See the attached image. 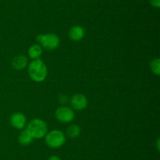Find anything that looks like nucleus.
<instances>
[{"label":"nucleus","instance_id":"4","mask_svg":"<svg viewBox=\"0 0 160 160\" xmlns=\"http://www.w3.org/2000/svg\"><path fill=\"white\" fill-rule=\"evenodd\" d=\"M36 39L38 42L39 45L47 50H56L60 44L59 36L53 33L40 34L37 36Z\"/></svg>","mask_w":160,"mask_h":160},{"label":"nucleus","instance_id":"6","mask_svg":"<svg viewBox=\"0 0 160 160\" xmlns=\"http://www.w3.org/2000/svg\"><path fill=\"white\" fill-rule=\"evenodd\" d=\"M70 104L73 109L76 111H82L88 106V99L81 93L74 94L70 99Z\"/></svg>","mask_w":160,"mask_h":160},{"label":"nucleus","instance_id":"10","mask_svg":"<svg viewBox=\"0 0 160 160\" xmlns=\"http://www.w3.org/2000/svg\"><path fill=\"white\" fill-rule=\"evenodd\" d=\"M33 140H34V138H33V136H31V134L29 133V131H28L27 129L26 130H22L20 133V134H19L18 141L19 143H20L21 145H29L30 144H31Z\"/></svg>","mask_w":160,"mask_h":160},{"label":"nucleus","instance_id":"3","mask_svg":"<svg viewBox=\"0 0 160 160\" xmlns=\"http://www.w3.org/2000/svg\"><path fill=\"white\" fill-rule=\"evenodd\" d=\"M45 144L51 148H59L66 142V136L59 130H53L48 132L45 136Z\"/></svg>","mask_w":160,"mask_h":160},{"label":"nucleus","instance_id":"9","mask_svg":"<svg viewBox=\"0 0 160 160\" xmlns=\"http://www.w3.org/2000/svg\"><path fill=\"white\" fill-rule=\"evenodd\" d=\"M28 64V58L23 55H17L12 60V66L16 70H22L25 68Z\"/></svg>","mask_w":160,"mask_h":160},{"label":"nucleus","instance_id":"5","mask_svg":"<svg viewBox=\"0 0 160 160\" xmlns=\"http://www.w3.org/2000/svg\"><path fill=\"white\" fill-rule=\"evenodd\" d=\"M74 111L71 108L67 106H60L56 109L55 116L59 122L62 123H68L74 119Z\"/></svg>","mask_w":160,"mask_h":160},{"label":"nucleus","instance_id":"12","mask_svg":"<svg viewBox=\"0 0 160 160\" xmlns=\"http://www.w3.org/2000/svg\"><path fill=\"white\" fill-rule=\"evenodd\" d=\"M81 134V127L77 124H71L67 129V135L70 138H77Z\"/></svg>","mask_w":160,"mask_h":160},{"label":"nucleus","instance_id":"1","mask_svg":"<svg viewBox=\"0 0 160 160\" xmlns=\"http://www.w3.org/2000/svg\"><path fill=\"white\" fill-rule=\"evenodd\" d=\"M28 75L33 81L42 83L48 75V69L46 64L42 60H33L28 65Z\"/></svg>","mask_w":160,"mask_h":160},{"label":"nucleus","instance_id":"15","mask_svg":"<svg viewBox=\"0 0 160 160\" xmlns=\"http://www.w3.org/2000/svg\"><path fill=\"white\" fill-rule=\"evenodd\" d=\"M48 160H61V158H59L58 155H51V156L48 158Z\"/></svg>","mask_w":160,"mask_h":160},{"label":"nucleus","instance_id":"16","mask_svg":"<svg viewBox=\"0 0 160 160\" xmlns=\"http://www.w3.org/2000/svg\"><path fill=\"white\" fill-rule=\"evenodd\" d=\"M157 150L159 151V139L157 141Z\"/></svg>","mask_w":160,"mask_h":160},{"label":"nucleus","instance_id":"2","mask_svg":"<svg viewBox=\"0 0 160 160\" xmlns=\"http://www.w3.org/2000/svg\"><path fill=\"white\" fill-rule=\"evenodd\" d=\"M27 130L29 131L34 139L45 137L48 133V125L45 121L40 119H34L28 124Z\"/></svg>","mask_w":160,"mask_h":160},{"label":"nucleus","instance_id":"13","mask_svg":"<svg viewBox=\"0 0 160 160\" xmlns=\"http://www.w3.org/2000/svg\"><path fill=\"white\" fill-rule=\"evenodd\" d=\"M150 67L152 73L156 75H159L160 74V60L159 58H155L151 61Z\"/></svg>","mask_w":160,"mask_h":160},{"label":"nucleus","instance_id":"11","mask_svg":"<svg viewBox=\"0 0 160 160\" xmlns=\"http://www.w3.org/2000/svg\"><path fill=\"white\" fill-rule=\"evenodd\" d=\"M28 53L29 57H31V59H39L41 55L42 54V47L39 44H34L30 47Z\"/></svg>","mask_w":160,"mask_h":160},{"label":"nucleus","instance_id":"8","mask_svg":"<svg viewBox=\"0 0 160 160\" xmlns=\"http://www.w3.org/2000/svg\"><path fill=\"white\" fill-rule=\"evenodd\" d=\"M85 31L84 29L80 25H74L69 31V38L72 41L79 42L84 37Z\"/></svg>","mask_w":160,"mask_h":160},{"label":"nucleus","instance_id":"7","mask_svg":"<svg viewBox=\"0 0 160 160\" xmlns=\"http://www.w3.org/2000/svg\"><path fill=\"white\" fill-rule=\"evenodd\" d=\"M11 125L17 130H23V127L26 125L27 119L26 116L20 112H15L12 114L9 119Z\"/></svg>","mask_w":160,"mask_h":160},{"label":"nucleus","instance_id":"14","mask_svg":"<svg viewBox=\"0 0 160 160\" xmlns=\"http://www.w3.org/2000/svg\"><path fill=\"white\" fill-rule=\"evenodd\" d=\"M149 3L153 7L159 9L160 7V0H149Z\"/></svg>","mask_w":160,"mask_h":160}]
</instances>
